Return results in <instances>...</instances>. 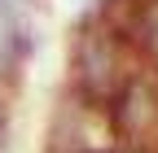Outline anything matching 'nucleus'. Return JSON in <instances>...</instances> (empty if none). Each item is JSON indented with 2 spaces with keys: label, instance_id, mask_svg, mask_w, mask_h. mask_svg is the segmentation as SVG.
Masks as SVG:
<instances>
[{
  "label": "nucleus",
  "instance_id": "f257e3e1",
  "mask_svg": "<svg viewBox=\"0 0 158 153\" xmlns=\"http://www.w3.org/2000/svg\"><path fill=\"white\" fill-rule=\"evenodd\" d=\"M66 66H70V92L84 96L88 105H97V109H106L118 96V88L141 70V61L127 48V40L97 13H88L75 26Z\"/></svg>",
  "mask_w": 158,
  "mask_h": 153
},
{
  "label": "nucleus",
  "instance_id": "f03ea898",
  "mask_svg": "<svg viewBox=\"0 0 158 153\" xmlns=\"http://www.w3.org/2000/svg\"><path fill=\"white\" fill-rule=\"evenodd\" d=\"M106 127L114 144L158 149V70L141 66L106 105Z\"/></svg>",
  "mask_w": 158,
  "mask_h": 153
},
{
  "label": "nucleus",
  "instance_id": "7ed1b4c3",
  "mask_svg": "<svg viewBox=\"0 0 158 153\" xmlns=\"http://www.w3.org/2000/svg\"><path fill=\"white\" fill-rule=\"evenodd\" d=\"M106 144H114L106 127V109L88 105L84 96H75L66 88L48 118V153H92Z\"/></svg>",
  "mask_w": 158,
  "mask_h": 153
},
{
  "label": "nucleus",
  "instance_id": "20e7f679",
  "mask_svg": "<svg viewBox=\"0 0 158 153\" xmlns=\"http://www.w3.org/2000/svg\"><path fill=\"white\" fill-rule=\"evenodd\" d=\"M92 153H158V149H132V144H106V149H92Z\"/></svg>",
  "mask_w": 158,
  "mask_h": 153
},
{
  "label": "nucleus",
  "instance_id": "39448f33",
  "mask_svg": "<svg viewBox=\"0 0 158 153\" xmlns=\"http://www.w3.org/2000/svg\"><path fill=\"white\" fill-rule=\"evenodd\" d=\"M110 5H118V0H92V9L101 13V9H110Z\"/></svg>",
  "mask_w": 158,
  "mask_h": 153
},
{
  "label": "nucleus",
  "instance_id": "423d86ee",
  "mask_svg": "<svg viewBox=\"0 0 158 153\" xmlns=\"http://www.w3.org/2000/svg\"><path fill=\"white\" fill-rule=\"evenodd\" d=\"M0 149H5V114H0Z\"/></svg>",
  "mask_w": 158,
  "mask_h": 153
}]
</instances>
